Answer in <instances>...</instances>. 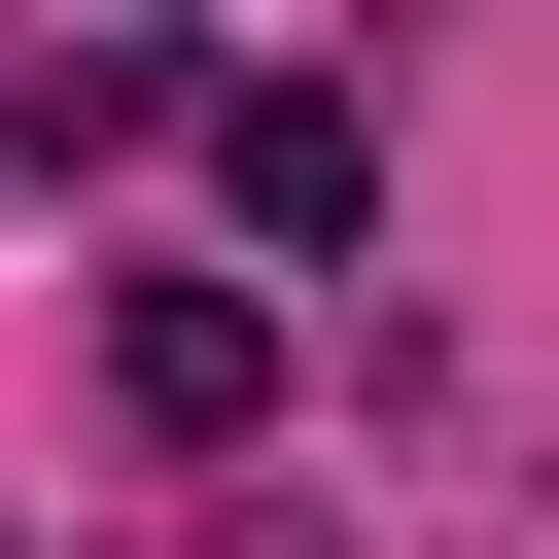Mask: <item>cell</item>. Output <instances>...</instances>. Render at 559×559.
I'll return each mask as SVG.
<instances>
[{
    "instance_id": "1",
    "label": "cell",
    "mask_w": 559,
    "mask_h": 559,
    "mask_svg": "<svg viewBox=\"0 0 559 559\" xmlns=\"http://www.w3.org/2000/svg\"><path fill=\"white\" fill-rule=\"evenodd\" d=\"M105 419H140V454H245V419H280V314H245V280H140V314H105Z\"/></svg>"
},
{
    "instance_id": "2",
    "label": "cell",
    "mask_w": 559,
    "mask_h": 559,
    "mask_svg": "<svg viewBox=\"0 0 559 559\" xmlns=\"http://www.w3.org/2000/svg\"><path fill=\"white\" fill-rule=\"evenodd\" d=\"M210 175H245V245H280V280H314V245H349V210H384V140H349V105H314V70H245V105H210Z\"/></svg>"
},
{
    "instance_id": "3",
    "label": "cell",
    "mask_w": 559,
    "mask_h": 559,
    "mask_svg": "<svg viewBox=\"0 0 559 559\" xmlns=\"http://www.w3.org/2000/svg\"><path fill=\"white\" fill-rule=\"evenodd\" d=\"M0 140H35V175H140V140H175V35H35Z\"/></svg>"
}]
</instances>
